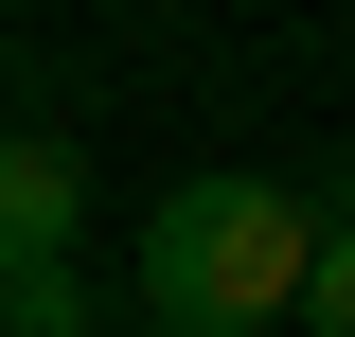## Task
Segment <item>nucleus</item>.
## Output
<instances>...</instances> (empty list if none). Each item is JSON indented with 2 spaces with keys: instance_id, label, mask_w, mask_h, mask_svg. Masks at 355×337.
Here are the masks:
<instances>
[{
  "instance_id": "nucleus-1",
  "label": "nucleus",
  "mask_w": 355,
  "mask_h": 337,
  "mask_svg": "<svg viewBox=\"0 0 355 337\" xmlns=\"http://www.w3.org/2000/svg\"><path fill=\"white\" fill-rule=\"evenodd\" d=\"M302 249H320V213L284 178H178L142 213V320L160 337H266L302 302Z\"/></svg>"
},
{
  "instance_id": "nucleus-2",
  "label": "nucleus",
  "mask_w": 355,
  "mask_h": 337,
  "mask_svg": "<svg viewBox=\"0 0 355 337\" xmlns=\"http://www.w3.org/2000/svg\"><path fill=\"white\" fill-rule=\"evenodd\" d=\"M71 231H89V160H71V142H0V302L53 284Z\"/></svg>"
},
{
  "instance_id": "nucleus-3",
  "label": "nucleus",
  "mask_w": 355,
  "mask_h": 337,
  "mask_svg": "<svg viewBox=\"0 0 355 337\" xmlns=\"http://www.w3.org/2000/svg\"><path fill=\"white\" fill-rule=\"evenodd\" d=\"M284 320H320V337H355V231H320V249H302V302H284Z\"/></svg>"
}]
</instances>
